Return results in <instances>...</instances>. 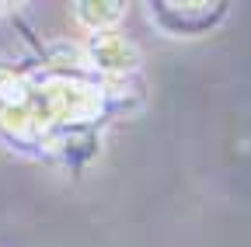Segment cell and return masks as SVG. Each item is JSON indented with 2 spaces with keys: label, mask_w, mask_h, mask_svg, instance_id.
Segmentation results:
<instances>
[{
  "label": "cell",
  "mask_w": 251,
  "mask_h": 247,
  "mask_svg": "<svg viewBox=\"0 0 251 247\" xmlns=\"http://www.w3.org/2000/svg\"><path fill=\"white\" fill-rule=\"evenodd\" d=\"M91 56H94V67H101V70H115V73L133 70V63H136L133 45L126 42V39H119L115 32H94Z\"/></svg>",
  "instance_id": "1"
}]
</instances>
